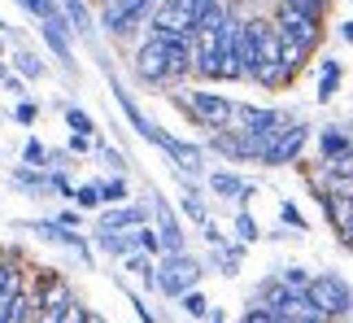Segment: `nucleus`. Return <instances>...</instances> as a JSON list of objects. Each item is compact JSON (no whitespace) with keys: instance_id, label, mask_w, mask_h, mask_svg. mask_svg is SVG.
<instances>
[{"instance_id":"obj_1","label":"nucleus","mask_w":353,"mask_h":323,"mask_svg":"<svg viewBox=\"0 0 353 323\" xmlns=\"http://www.w3.org/2000/svg\"><path fill=\"white\" fill-rule=\"evenodd\" d=\"M174 105L192 118L196 127H205V131H223V127H232V114H236V101L232 97H223V92H214L210 84H196V88H179L174 92Z\"/></svg>"},{"instance_id":"obj_2","label":"nucleus","mask_w":353,"mask_h":323,"mask_svg":"<svg viewBox=\"0 0 353 323\" xmlns=\"http://www.w3.org/2000/svg\"><path fill=\"white\" fill-rule=\"evenodd\" d=\"M153 5H157V0H101V5H97V22H101V31L110 39H131V35H140L148 26Z\"/></svg>"},{"instance_id":"obj_3","label":"nucleus","mask_w":353,"mask_h":323,"mask_svg":"<svg viewBox=\"0 0 353 323\" xmlns=\"http://www.w3.org/2000/svg\"><path fill=\"white\" fill-rule=\"evenodd\" d=\"M201 275H205V266H201V258H192L188 249L161 253V258H157V293L170 297V302H179L188 288H196Z\"/></svg>"},{"instance_id":"obj_4","label":"nucleus","mask_w":353,"mask_h":323,"mask_svg":"<svg viewBox=\"0 0 353 323\" xmlns=\"http://www.w3.org/2000/svg\"><path fill=\"white\" fill-rule=\"evenodd\" d=\"M310 302L323 311V319H349L353 315V284L341 271H314L310 280Z\"/></svg>"},{"instance_id":"obj_5","label":"nucleus","mask_w":353,"mask_h":323,"mask_svg":"<svg viewBox=\"0 0 353 323\" xmlns=\"http://www.w3.org/2000/svg\"><path fill=\"white\" fill-rule=\"evenodd\" d=\"M22 232H35L39 240H48V245H61V249H70L83 266H97V245H92V236H83L79 227H65V223H57V219H22L18 223Z\"/></svg>"},{"instance_id":"obj_6","label":"nucleus","mask_w":353,"mask_h":323,"mask_svg":"<svg viewBox=\"0 0 353 323\" xmlns=\"http://www.w3.org/2000/svg\"><path fill=\"white\" fill-rule=\"evenodd\" d=\"M310 136H314V127L305 123V118H292L288 127H279V136L266 144V153H262V162L257 166H296V162L305 157V144H310Z\"/></svg>"},{"instance_id":"obj_7","label":"nucleus","mask_w":353,"mask_h":323,"mask_svg":"<svg viewBox=\"0 0 353 323\" xmlns=\"http://www.w3.org/2000/svg\"><path fill=\"white\" fill-rule=\"evenodd\" d=\"M270 22L279 26V35L283 39H296V44H305L310 52H319L323 44V18H310L305 9H292V5H283V0H275V13H270Z\"/></svg>"},{"instance_id":"obj_8","label":"nucleus","mask_w":353,"mask_h":323,"mask_svg":"<svg viewBox=\"0 0 353 323\" xmlns=\"http://www.w3.org/2000/svg\"><path fill=\"white\" fill-rule=\"evenodd\" d=\"M35 302H39V323H61V311L74 302V284L57 271H35Z\"/></svg>"},{"instance_id":"obj_9","label":"nucleus","mask_w":353,"mask_h":323,"mask_svg":"<svg viewBox=\"0 0 353 323\" xmlns=\"http://www.w3.org/2000/svg\"><path fill=\"white\" fill-rule=\"evenodd\" d=\"M240 39H244V13L236 5H227V18H223V79H219V84H244Z\"/></svg>"},{"instance_id":"obj_10","label":"nucleus","mask_w":353,"mask_h":323,"mask_svg":"<svg viewBox=\"0 0 353 323\" xmlns=\"http://www.w3.org/2000/svg\"><path fill=\"white\" fill-rule=\"evenodd\" d=\"M205 188H210L214 197L232 201V206H253V197H257V184L244 179V175L232 170V166H214V170H205Z\"/></svg>"},{"instance_id":"obj_11","label":"nucleus","mask_w":353,"mask_h":323,"mask_svg":"<svg viewBox=\"0 0 353 323\" xmlns=\"http://www.w3.org/2000/svg\"><path fill=\"white\" fill-rule=\"evenodd\" d=\"M114 101H118V110H122V118H127V123L135 127V136H140V140H148V144H157V149H161V140H166V131H161V127L153 123V118H148V114L140 110V105L131 101V92L122 88L118 79H114Z\"/></svg>"},{"instance_id":"obj_12","label":"nucleus","mask_w":353,"mask_h":323,"mask_svg":"<svg viewBox=\"0 0 353 323\" xmlns=\"http://www.w3.org/2000/svg\"><path fill=\"white\" fill-rule=\"evenodd\" d=\"M148 26H166V31H196V0H157Z\"/></svg>"},{"instance_id":"obj_13","label":"nucleus","mask_w":353,"mask_h":323,"mask_svg":"<svg viewBox=\"0 0 353 323\" xmlns=\"http://www.w3.org/2000/svg\"><path fill=\"white\" fill-rule=\"evenodd\" d=\"M153 227L161 232V245H166V253L188 249V232H183L179 214H174V206H170L166 197H157V193H153Z\"/></svg>"},{"instance_id":"obj_14","label":"nucleus","mask_w":353,"mask_h":323,"mask_svg":"<svg viewBox=\"0 0 353 323\" xmlns=\"http://www.w3.org/2000/svg\"><path fill=\"white\" fill-rule=\"evenodd\" d=\"M314 140H319V157L323 162H353V131L349 127H341V123L319 127Z\"/></svg>"},{"instance_id":"obj_15","label":"nucleus","mask_w":353,"mask_h":323,"mask_svg":"<svg viewBox=\"0 0 353 323\" xmlns=\"http://www.w3.org/2000/svg\"><path fill=\"white\" fill-rule=\"evenodd\" d=\"M140 223H148V206H140V201H114V206H101V214H97V227H140Z\"/></svg>"},{"instance_id":"obj_16","label":"nucleus","mask_w":353,"mask_h":323,"mask_svg":"<svg viewBox=\"0 0 353 323\" xmlns=\"http://www.w3.org/2000/svg\"><path fill=\"white\" fill-rule=\"evenodd\" d=\"M92 245L122 262L131 249H140V240H135V227H118V232H114V227H92Z\"/></svg>"},{"instance_id":"obj_17","label":"nucleus","mask_w":353,"mask_h":323,"mask_svg":"<svg viewBox=\"0 0 353 323\" xmlns=\"http://www.w3.org/2000/svg\"><path fill=\"white\" fill-rule=\"evenodd\" d=\"M319 206H323V214H327L332 232L341 236V245H345V240L353 236V197H349V193H327Z\"/></svg>"},{"instance_id":"obj_18","label":"nucleus","mask_w":353,"mask_h":323,"mask_svg":"<svg viewBox=\"0 0 353 323\" xmlns=\"http://www.w3.org/2000/svg\"><path fill=\"white\" fill-rule=\"evenodd\" d=\"M244 240H236V236H227L223 245H210V266L219 275H240V266H244Z\"/></svg>"},{"instance_id":"obj_19","label":"nucleus","mask_w":353,"mask_h":323,"mask_svg":"<svg viewBox=\"0 0 353 323\" xmlns=\"http://www.w3.org/2000/svg\"><path fill=\"white\" fill-rule=\"evenodd\" d=\"M26 319L39 323L35 288H22V293H13V297H0V323H26Z\"/></svg>"},{"instance_id":"obj_20","label":"nucleus","mask_w":353,"mask_h":323,"mask_svg":"<svg viewBox=\"0 0 353 323\" xmlns=\"http://www.w3.org/2000/svg\"><path fill=\"white\" fill-rule=\"evenodd\" d=\"M39 39L48 44V52L65 66V70H74V48H70V39H74V35L65 31V26H57V22H39Z\"/></svg>"},{"instance_id":"obj_21","label":"nucleus","mask_w":353,"mask_h":323,"mask_svg":"<svg viewBox=\"0 0 353 323\" xmlns=\"http://www.w3.org/2000/svg\"><path fill=\"white\" fill-rule=\"evenodd\" d=\"M122 271H127L131 280H140L144 293H157V258L144 249H131L127 258H122Z\"/></svg>"},{"instance_id":"obj_22","label":"nucleus","mask_w":353,"mask_h":323,"mask_svg":"<svg viewBox=\"0 0 353 323\" xmlns=\"http://www.w3.org/2000/svg\"><path fill=\"white\" fill-rule=\"evenodd\" d=\"M279 323H327V319L310 302V293H292V297L279 306Z\"/></svg>"},{"instance_id":"obj_23","label":"nucleus","mask_w":353,"mask_h":323,"mask_svg":"<svg viewBox=\"0 0 353 323\" xmlns=\"http://www.w3.org/2000/svg\"><path fill=\"white\" fill-rule=\"evenodd\" d=\"M345 84V66L336 61V57H319V88H314V101H336V92H341Z\"/></svg>"},{"instance_id":"obj_24","label":"nucleus","mask_w":353,"mask_h":323,"mask_svg":"<svg viewBox=\"0 0 353 323\" xmlns=\"http://www.w3.org/2000/svg\"><path fill=\"white\" fill-rule=\"evenodd\" d=\"M288 297H292V288L283 284L279 275H266L262 284H257V293H253V302H262V306H270V311H275V315H279V306L288 302Z\"/></svg>"},{"instance_id":"obj_25","label":"nucleus","mask_w":353,"mask_h":323,"mask_svg":"<svg viewBox=\"0 0 353 323\" xmlns=\"http://www.w3.org/2000/svg\"><path fill=\"white\" fill-rule=\"evenodd\" d=\"M61 9H65V18H70V31H74V35H83V39H92L97 22H92L88 0H61Z\"/></svg>"},{"instance_id":"obj_26","label":"nucleus","mask_w":353,"mask_h":323,"mask_svg":"<svg viewBox=\"0 0 353 323\" xmlns=\"http://www.w3.org/2000/svg\"><path fill=\"white\" fill-rule=\"evenodd\" d=\"M26 288V271L18 266V258H5L0 253V297H13V293Z\"/></svg>"},{"instance_id":"obj_27","label":"nucleus","mask_w":353,"mask_h":323,"mask_svg":"<svg viewBox=\"0 0 353 323\" xmlns=\"http://www.w3.org/2000/svg\"><path fill=\"white\" fill-rule=\"evenodd\" d=\"M232 236H236V240H244V245H257V240H262V223L253 219V210H249V206H236Z\"/></svg>"},{"instance_id":"obj_28","label":"nucleus","mask_w":353,"mask_h":323,"mask_svg":"<svg viewBox=\"0 0 353 323\" xmlns=\"http://www.w3.org/2000/svg\"><path fill=\"white\" fill-rule=\"evenodd\" d=\"M9 66H13V70H18V75L26 79V84H39V79H44V61H39L31 48H18V52L9 57Z\"/></svg>"},{"instance_id":"obj_29","label":"nucleus","mask_w":353,"mask_h":323,"mask_svg":"<svg viewBox=\"0 0 353 323\" xmlns=\"http://www.w3.org/2000/svg\"><path fill=\"white\" fill-rule=\"evenodd\" d=\"M279 52H283V66H288V75H292V79L310 66V57H314V52H310L305 44H296V39H283V48H279Z\"/></svg>"},{"instance_id":"obj_30","label":"nucleus","mask_w":353,"mask_h":323,"mask_svg":"<svg viewBox=\"0 0 353 323\" xmlns=\"http://www.w3.org/2000/svg\"><path fill=\"white\" fill-rule=\"evenodd\" d=\"M279 223L292 227L296 236H310V219L301 214V206H296V201H279Z\"/></svg>"},{"instance_id":"obj_31","label":"nucleus","mask_w":353,"mask_h":323,"mask_svg":"<svg viewBox=\"0 0 353 323\" xmlns=\"http://www.w3.org/2000/svg\"><path fill=\"white\" fill-rule=\"evenodd\" d=\"M97 188H101V201H105V206H114V201H127V197H131L127 175H110V179H97Z\"/></svg>"},{"instance_id":"obj_32","label":"nucleus","mask_w":353,"mask_h":323,"mask_svg":"<svg viewBox=\"0 0 353 323\" xmlns=\"http://www.w3.org/2000/svg\"><path fill=\"white\" fill-rule=\"evenodd\" d=\"M179 311H183L188 319H205V315H210V297L201 293V284H196V288H188L183 297H179Z\"/></svg>"},{"instance_id":"obj_33","label":"nucleus","mask_w":353,"mask_h":323,"mask_svg":"<svg viewBox=\"0 0 353 323\" xmlns=\"http://www.w3.org/2000/svg\"><path fill=\"white\" fill-rule=\"evenodd\" d=\"M61 118L70 131H88V136H97V123H92L88 110H79V105H61Z\"/></svg>"},{"instance_id":"obj_34","label":"nucleus","mask_w":353,"mask_h":323,"mask_svg":"<svg viewBox=\"0 0 353 323\" xmlns=\"http://www.w3.org/2000/svg\"><path fill=\"white\" fill-rule=\"evenodd\" d=\"M275 275H279L292 293H305V288H310V280H314V271H305V266H296V262H292V266H279Z\"/></svg>"},{"instance_id":"obj_35","label":"nucleus","mask_w":353,"mask_h":323,"mask_svg":"<svg viewBox=\"0 0 353 323\" xmlns=\"http://www.w3.org/2000/svg\"><path fill=\"white\" fill-rule=\"evenodd\" d=\"M135 240H140V249L153 253V258H161V253H166V245H161V232H157L153 223H140V227H135Z\"/></svg>"},{"instance_id":"obj_36","label":"nucleus","mask_w":353,"mask_h":323,"mask_svg":"<svg viewBox=\"0 0 353 323\" xmlns=\"http://www.w3.org/2000/svg\"><path fill=\"white\" fill-rule=\"evenodd\" d=\"M74 206L79 210H101L105 206V201H101V188L97 184H79L74 188Z\"/></svg>"},{"instance_id":"obj_37","label":"nucleus","mask_w":353,"mask_h":323,"mask_svg":"<svg viewBox=\"0 0 353 323\" xmlns=\"http://www.w3.org/2000/svg\"><path fill=\"white\" fill-rule=\"evenodd\" d=\"M101 315L97 311H92V306H83V302H70V306H65V311H61V323H97Z\"/></svg>"},{"instance_id":"obj_38","label":"nucleus","mask_w":353,"mask_h":323,"mask_svg":"<svg viewBox=\"0 0 353 323\" xmlns=\"http://www.w3.org/2000/svg\"><path fill=\"white\" fill-rule=\"evenodd\" d=\"M240 319H244V323H279V315L270 311V306H262V302H253V297H249V311H244Z\"/></svg>"},{"instance_id":"obj_39","label":"nucleus","mask_w":353,"mask_h":323,"mask_svg":"<svg viewBox=\"0 0 353 323\" xmlns=\"http://www.w3.org/2000/svg\"><path fill=\"white\" fill-rule=\"evenodd\" d=\"M22 162H26V166H39V170H44V162H48V149H44V144H39V140L31 136V140L22 144Z\"/></svg>"},{"instance_id":"obj_40","label":"nucleus","mask_w":353,"mask_h":323,"mask_svg":"<svg viewBox=\"0 0 353 323\" xmlns=\"http://www.w3.org/2000/svg\"><path fill=\"white\" fill-rule=\"evenodd\" d=\"M13 118H18L22 127H35V118H39V105H35V101H26V97H22V101H13Z\"/></svg>"},{"instance_id":"obj_41","label":"nucleus","mask_w":353,"mask_h":323,"mask_svg":"<svg viewBox=\"0 0 353 323\" xmlns=\"http://www.w3.org/2000/svg\"><path fill=\"white\" fill-rule=\"evenodd\" d=\"M283 5H292V9H305L310 13V18H323V22H327V0H283Z\"/></svg>"},{"instance_id":"obj_42","label":"nucleus","mask_w":353,"mask_h":323,"mask_svg":"<svg viewBox=\"0 0 353 323\" xmlns=\"http://www.w3.org/2000/svg\"><path fill=\"white\" fill-rule=\"evenodd\" d=\"M18 5H22L26 13H31V18H39V22H44L48 13H52V9L61 5V0H18Z\"/></svg>"},{"instance_id":"obj_43","label":"nucleus","mask_w":353,"mask_h":323,"mask_svg":"<svg viewBox=\"0 0 353 323\" xmlns=\"http://www.w3.org/2000/svg\"><path fill=\"white\" fill-rule=\"evenodd\" d=\"M0 88H5L13 101H22V97H26V79H22L18 70H13V66H9V75H5V84H0Z\"/></svg>"},{"instance_id":"obj_44","label":"nucleus","mask_w":353,"mask_h":323,"mask_svg":"<svg viewBox=\"0 0 353 323\" xmlns=\"http://www.w3.org/2000/svg\"><path fill=\"white\" fill-rule=\"evenodd\" d=\"M101 157L110 162V170H114V175H127V157H122L118 149H110V144H105V149H101Z\"/></svg>"},{"instance_id":"obj_45","label":"nucleus","mask_w":353,"mask_h":323,"mask_svg":"<svg viewBox=\"0 0 353 323\" xmlns=\"http://www.w3.org/2000/svg\"><path fill=\"white\" fill-rule=\"evenodd\" d=\"M201 236H205V245H223V240H227V232H223V227L214 223V219H210L205 227H201Z\"/></svg>"},{"instance_id":"obj_46","label":"nucleus","mask_w":353,"mask_h":323,"mask_svg":"<svg viewBox=\"0 0 353 323\" xmlns=\"http://www.w3.org/2000/svg\"><path fill=\"white\" fill-rule=\"evenodd\" d=\"M70 153H92V136H88V131H74V136H70Z\"/></svg>"},{"instance_id":"obj_47","label":"nucleus","mask_w":353,"mask_h":323,"mask_svg":"<svg viewBox=\"0 0 353 323\" xmlns=\"http://www.w3.org/2000/svg\"><path fill=\"white\" fill-rule=\"evenodd\" d=\"M57 223H65V227H83V210H79V206H74V210H61Z\"/></svg>"},{"instance_id":"obj_48","label":"nucleus","mask_w":353,"mask_h":323,"mask_svg":"<svg viewBox=\"0 0 353 323\" xmlns=\"http://www.w3.org/2000/svg\"><path fill=\"white\" fill-rule=\"evenodd\" d=\"M122 288H127V284H122ZM127 297H131V306H135V315H140V319H153V311L144 306V297H140V293H131V288H127Z\"/></svg>"},{"instance_id":"obj_49","label":"nucleus","mask_w":353,"mask_h":323,"mask_svg":"<svg viewBox=\"0 0 353 323\" xmlns=\"http://www.w3.org/2000/svg\"><path fill=\"white\" fill-rule=\"evenodd\" d=\"M336 31H341V39H345V44H353V18H345L341 26H336Z\"/></svg>"},{"instance_id":"obj_50","label":"nucleus","mask_w":353,"mask_h":323,"mask_svg":"<svg viewBox=\"0 0 353 323\" xmlns=\"http://www.w3.org/2000/svg\"><path fill=\"white\" fill-rule=\"evenodd\" d=\"M9 57H0V84H5V75H9V66H5Z\"/></svg>"},{"instance_id":"obj_51","label":"nucleus","mask_w":353,"mask_h":323,"mask_svg":"<svg viewBox=\"0 0 353 323\" xmlns=\"http://www.w3.org/2000/svg\"><path fill=\"white\" fill-rule=\"evenodd\" d=\"M0 57H5V39H0Z\"/></svg>"},{"instance_id":"obj_52","label":"nucleus","mask_w":353,"mask_h":323,"mask_svg":"<svg viewBox=\"0 0 353 323\" xmlns=\"http://www.w3.org/2000/svg\"><path fill=\"white\" fill-rule=\"evenodd\" d=\"M92 5H101V0H92Z\"/></svg>"},{"instance_id":"obj_53","label":"nucleus","mask_w":353,"mask_h":323,"mask_svg":"<svg viewBox=\"0 0 353 323\" xmlns=\"http://www.w3.org/2000/svg\"><path fill=\"white\" fill-rule=\"evenodd\" d=\"M349 5H353V0H349Z\"/></svg>"}]
</instances>
